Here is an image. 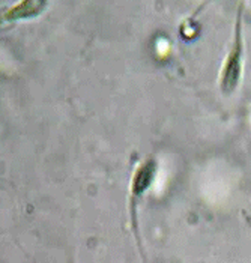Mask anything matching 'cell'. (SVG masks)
I'll list each match as a JSON object with an SVG mask.
<instances>
[{
	"label": "cell",
	"instance_id": "cell-1",
	"mask_svg": "<svg viewBox=\"0 0 251 263\" xmlns=\"http://www.w3.org/2000/svg\"><path fill=\"white\" fill-rule=\"evenodd\" d=\"M155 173V164L153 161H146L134 175L132 181V193L134 194H142L147 186L150 185Z\"/></svg>",
	"mask_w": 251,
	"mask_h": 263
},
{
	"label": "cell",
	"instance_id": "cell-2",
	"mask_svg": "<svg viewBox=\"0 0 251 263\" xmlns=\"http://www.w3.org/2000/svg\"><path fill=\"white\" fill-rule=\"evenodd\" d=\"M45 6V2L42 0H29V2H21L15 8L8 11L6 18H23V17H32L36 15L42 11Z\"/></svg>",
	"mask_w": 251,
	"mask_h": 263
}]
</instances>
